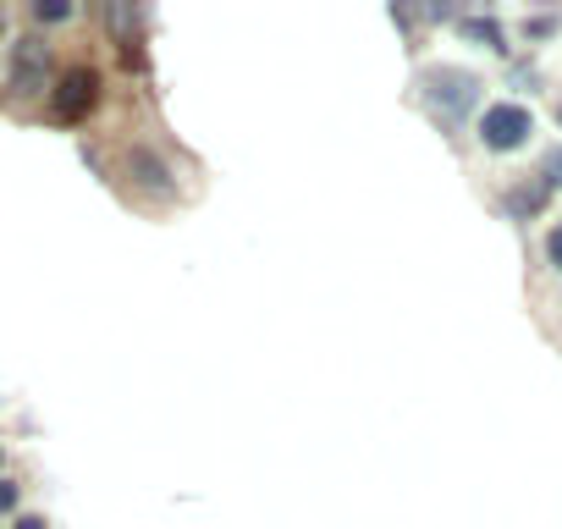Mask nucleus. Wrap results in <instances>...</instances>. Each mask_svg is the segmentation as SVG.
Here are the masks:
<instances>
[{"label":"nucleus","mask_w":562,"mask_h":529,"mask_svg":"<svg viewBox=\"0 0 562 529\" xmlns=\"http://www.w3.org/2000/svg\"><path fill=\"white\" fill-rule=\"evenodd\" d=\"M419 100L430 105V116L436 122H463V111L480 100V78L474 72H458V67H436V72H425L419 78Z\"/></svg>","instance_id":"f257e3e1"},{"label":"nucleus","mask_w":562,"mask_h":529,"mask_svg":"<svg viewBox=\"0 0 562 529\" xmlns=\"http://www.w3.org/2000/svg\"><path fill=\"white\" fill-rule=\"evenodd\" d=\"M45 72H50V45L45 40H18L12 72H7V105L12 111H29V100L45 89Z\"/></svg>","instance_id":"f03ea898"},{"label":"nucleus","mask_w":562,"mask_h":529,"mask_svg":"<svg viewBox=\"0 0 562 529\" xmlns=\"http://www.w3.org/2000/svg\"><path fill=\"white\" fill-rule=\"evenodd\" d=\"M529 133H535V116L524 111V105H491L485 116H480V144L491 149V155H507V149H524L529 144Z\"/></svg>","instance_id":"7ed1b4c3"},{"label":"nucleus","mask_w":562,"mask_h":529,"mask_svg":"<svg viewBox=\"0 0 562 529\" xmlns=\"http://www.w3.org/2000/svg\"><path fill=\"white\" fill-rule=\"evenodd\" d=\"M122 166H127V182H133L138 193H149V199H177V171L166 166L160 149L133 144V149L122 155Z\"/></svg>","instance_id":"20e7f679"},{"label":"nucleus","mask_w":562,"mask_h":529,"mask_svg":"<svg viewBox=\"0 0 562 529\" xmlns=\"http://www.w3.org/2000/svg\"><path fill=\"white\" fill-rule=\"evenodd\" d=\"M94 100H100V72L94 67H72L61 78V89L50 94V116L56 122H78V116L94 111Z\"/></svg>","instance_id":"39448f33"},{"label":"nucleus","mask_w":562,"mask_h":529,"mask_svg":"<svg viewBox=\"0 0 562 529\" xmlns=\"http://www.w3.org/2000/svg\"><path fill=\"white\" fill-rule=\"evenodd\" d=\"M72 7H61V0H34V23H67Z\"/></svg>","instance_id":"423d86ee"},{"label":"nucleus","mask_w":562,"mask_h":529,"mask_svg":"<svg viewBox=\"0 0 562 529\" xmlns=\"http://www.w3.org/2000/svg\"><path fill=\"white\" fill-rule=\"evenodd\" d=\"M12 507H18V485L0 480V513H12Z\"/></svg>","instance_id":"0eeeda50"},{"label":"nucleus","mask_w":562,"mask_h":529,"mask_svg":"<svg viewBox=\"0 0 562 529\" xmlns=\"http://www.w3.org/2000/svg\"><path fill=\"white\" fill-rule=\"evenodd\" d=\"M546 254H551V264H562V226L551 232V243H546Z\"/></svg>","instance_id":"6e6552de"},{"label":"nucleus","mask_w":562,"mask_h":529,"mask_svg":"<svg viewBox=\"0 0 562 529\" xmlns=\"http://www.w3.org/2000/svg\"><path fill=\"white\" fill-rule=\"evenodd\" d=\"M18 529H50V524H45L40 513H23V518H18Z\"/></svg>","instance_id":"1a4fd4ad"},{"label":"nucleus","mask_w":562,"mask_h":529,"mask_svg":"<svg viewBox=\"0 0 562 529\" xmlns=\"http://www.w3.org/2000/svg\"><path fill=\"white\" fill-rule=\"evenodd\" d=\"M546 171H551V182H562V149H557V155L546 160Z\"/></svg>","instance_id":"9d476101"},{"label":"nucleus","mask_w":562,"mask_h":529,"mask_svg":"<svg viewBox=\"0 0 562 529\" xmlns=\"http://www.w3.org/2000/svg\"><path fill=\"white\" fill-rule=\"evenodd\" d=\"M0 40H7V12H0Z\"/></svg>","instance_id":"9b49d317"}]
</instances>
